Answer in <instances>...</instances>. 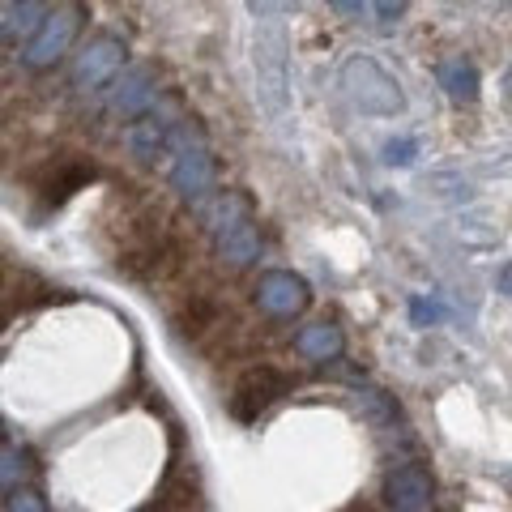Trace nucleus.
Masks as SVG:
<instances>
[{
  "label": "nucleus",
  "instance_id": "1",
  "mask_svg": "<svg viewBox=\"0 0 512 512\" xmlns=\"http://www.w3.org/2000/svg\"><path fill=\"white\" fill-rule=\"evenodd\" d=\"M286 389H291V380H286L278 367L256 363V367H248V372L235 380V389H231V414H235L239 423H256Z\"/></svg>",
  "mask_w": 512,
  "mask_h": 512
},
{
  "label": "nucleus",
  "instance_id": "2",
  "mask_svg": "<svg viewBox=\"0 0 512 512\" xmlns=\"http://www.w3.org/2000/svg\"><path fill=\"white\" fill-rule=\"evenodd\" d=\"M171 325L180 338L188 342H201L205 333H214L222 325V299L214 286H197V291H184V299L175 303L171 312Z\"/></svg>",
  "mask_w": 512,
  "mask_h": 512
},
{
  "label": "nucleus",
  "instance_id": "3",
  "mask_svg": "<svg viewBox=\"0 0 512 512\" xmlns=\"http://www.w3.org/2000/svg\"><path fill=\"white\" fill-rule=\"evenodd\" d=\"M384 500H389L393 512H414V508H427L431 500V478L423 466H397L384 478Z\"/></svg>",
  "mask_w": 512,
  "mask_h": 512
},
{
  "label": "nucleus",
  "instance_id": "4",
  "mask_svg": "<svg viewBox=\"0 0 512 512\" xmlns=\"http://www.w3.org/2000/svg\"><path fill=\"white\" fill-rule=\"evenodd\" d=\"M47 18H52V22L39 30V39L30 43V52H26V60L35 64V69H39V64H52L64 52V43L73 39V30H77V5H64L56 13H47Z\"/></svg>",
  "mask_w": 512,
  "mask_h": 512
},
{
  "label": "nucleus",
  "instance_id": "5",
  "mask_svg": "<svg viewBox=\"0 0 512 512\" xmlns=\"http://www.w3.org/2000/svg\"><path fill=\"white\" fill-rule=\"evenodd\" d=\"M256 303H261L269 316H291L308 303V291H303V282L291 274H269L261 286H256Z\"/></svg>",
  "mask_w": 512,
  "mask_h": 512
},
{
  "label": "nucleus",
  "instance_id": "6",
  "mask_svg": "<svg viewBox=\"0 0 512 512\" xmlns=\"http://www.w3.org/2000/svg\"><path fill=\"white\" fill-rule=\"evenodd\" d=\"M120 64V47L111 43V39H103V43H94L90 52L82 56V69H77V82H99V77L107 73V69H116Z\"/></svg>",
  "mask_w": 512,
  "mask_h": 512
},
{
  "label": "nucleus",
  "instance_id": "7",
  "mask_svg": "<svg viewBox=\"0 0 512 512\" xmlns=\"http://www.w3.org/2000/svg\"><path fill=\"white\" fill-rule=\"evenodd\" d=\"M299 350L308 359H333L342 350V338H338V329L333 325H312V329L299 333Z\"/></svg>",
  "mask_w": 512,
  "mask_h": 512
},
{
  "label": "nucleus",
  "instance_id": "8",
  "mask_svg": "<svg viewBox=\"0 0 512 512\" xmlns=\"http://www.w3.org/2000/svg\"><path fill=\"white\" fill-rule=\"evenodd\" d=\"M30 474V466H26V453H18V448H5L0 453V487L5 491H18V483Z\"/></svg>",
  "mask_w": 512,
  "mask_h": 512
},
{
  "label": "nucleus",
  "instance_id": "9",
  "mask_svg": "<svg viewBox=\"0 0 512 512\" xmlns=\"http://www.w3.org/2000/svg\"><path fill=\"white\" fill-rule=\"evenodd\" d=\"M35 13H43V0H26V9H22V13H13V26H9L13 35H30V30L39 26Z\"/></svg>",
  "mask_w": 512,
  "mask_h": 512
},
{
  "label": "nucleus",
  "instance_id": "10",
  "mask_svg": "<svg viewBox=\"0 0 512 512\" xmlns=\"http://www.w3.org/2000/svg\"><path fill=\"white\" fill-rule=\"evenodd\" d=\"M9 512H47L39 495H30V491H13V500H9Z\"/></svg>",
  "mask_w": 512,
  "mask_h": 512
},
{
  "label": "nucleus",
  "instance_id": "11",
  "mask_svg": "<svg viewBox=\"0 0 512 512\" xmlns=\"http://www.w3.org/2000/svg\"><path fill=\"white\" fill-rule=\"evenodd\" d=\"M9 286H13V265L5 261V256H0V295H5Z\"/></svg>",
  "mask_w": 512,
  "mask_h": 512
},
{
  "label": "nucleus",
  "instance_id": "12",
  "mask_svg": "<svg viewBox=\"0 0 512 512\" xmlns=\"http://www.w3.org/2000/svg\"><path fill=\"white\" fill-rule=\"evenodd\" d=\"M414 512H431V508H414Z\"/></svg>",
  "mask_w": 512,
  "mask_h": 512
},
{
  "label": "nucleus",
  "instance_id": "13",
  "mask_svg": "<svg viewBox=\"0 0 512 512\" xmlns=\"http://www.w3.org/2000/svg\"><path fill=\"white\" fill-rule=\"evenodd\" d=\"M0 124H5V120H0Z\"/></svg>",
  "mask_w": 512,
  "mask_h": 512
}]
</instances>
